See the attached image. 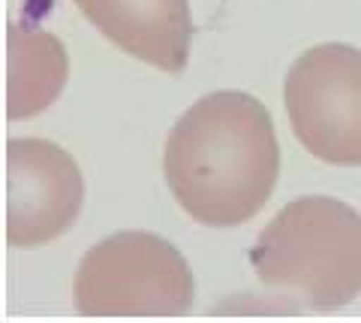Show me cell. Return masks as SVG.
Wrapping results in <instances>:
<instances>
[{
  "mask_svg": "<svg viewBox=\"0 0 361 323\" xmlns=\"http://www.w3.org/2000/svg\"><path fill=\"white\" fill-rule=\"evenodd\" d=\"M163 172L175 203L196 224L229 230L250 221L280 175L268 109L244 91L196 100L169 133Z\"/></svg>",
  "mask_w": 361,
  "mask_h": 323,
  "instance_id": "cell-1",
  "label": "cell"
},
{
  "mask_svg": "<svg viewBox=\"0 0 361 323\" xmlns=\"http://www.w3.org/2000/svg\"><path fill=\"white\" fill-rule=\"evenodd\" d=\"M253 275L313 311H334L361 293V215L334 196H298L259 233Z\"/></svg>",
  "mask_w": 361,
  "mask_h": 323,
  "instance_id": "cell-2",
  "label": "cell"
},
{
  "mask_svg": "<svg viewBox=\"0 0 361 323\" xmlns=\"http://www.w3.org/2000/svg\"><path fill=\"white\" fill-rule=\"evenodd\" d=\"M196 287L187 260L154 233H115L94 245L75 269L78 315H187Z\"/></svg>",
  "mask_w": 361,
  "mask_h": 323,
  "instance_id": "cell-3",
  "label": "cell"
},
{
  "mask_svg": "<svg viewBox=\"0 0 361 323\" xmlns=\"http://www.w3.org/2000/svg\"><path fill=\"white\" fill-rule=\"evenodd\" d=\"M283 103L295 136L313 158L361 166V52L322 42L298 54L283 82Z\"/></svg>",
  "mask_w": 361,
  "mask_h": 323,
  "instance_id": "cell-4",
  "label": "cell"
},
{
  "mask_svg": "<svg viewBox=\"0 0 361 323\" xmlns=\"http://www.w3.org/2000/svg\"><path fill=\"white\" fill-rule=\"evenodd\" d=\"M85 203L78 163L49 139L6 142V242L37 248L73 227Z\"/></svg>",
  "mask_w": 361,
  "mask_h": 323,
  "instance_id": "cell-5",
  "label": "cell"
},
{
  "mask_svg": "<svg viewBox=\"0 0 361 323\" xmlns=\"http://www.w3.org/2000/svg\"><path fill=\"white\" fill-rule=\"evenodd\" d=\"M78 13L130 58L180 73L193 46L187 0H75Z\"/></svg>",
  "mask_w": 361,
  "mask_h": 323,
  "instance_id": "cell-6",
  "label": "cell"
},
{
  "mask_svg": "<svg viewBox=\"0 0 361 323\" xmlns=\"http://www.w3.org/2000/svg\"><path fill=\"white\" fill-rule=\"evenodd\" d=\"M66 82V52L49 30L13 25L6 37V115L45 112Z\"/></svg>",
  "mask_w": 361,
  "mask_h": 323,
  "instance_id": "cell-7",
  "label": "cell"
}]
</instances>
